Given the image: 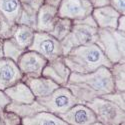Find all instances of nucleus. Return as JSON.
Instances as JSON below:
<instances>
[{
    "label": "nucleus",
    "mask_w": 125,
    "mask_h": 125,
    "mask_svg": "<svg viewBox=\"0 0 125 125\" xmlns=\"http://www.w3.org/2000/svg\"><path fill=\"white\" fill-rule=\"evenodd\" d=\"M64 62L70 70L79 74L91 73L99 67L109 68L112 66V63H110L96 44L79 46L72 49L64 58Z\"/></svg>",
    "instance_id": "f257e3e1"
},
{
    "label": "nucleus",
    "mask_w": 125,
    "mask_h": 125,
    "mask_svg": "<svg viewBox=\"0 0 125 125\" xmlns=\"http://www.w3.org/2000/svg\"><path fill=\"white\" fill-rule=\"evenodd\" d=\"M21 79V71L10 59H0V90L13 86Z\"/></svg>",
    "instance_id": "1a4fd4ad"
},
{
    "label": "nucleus",
    "mask_w": 125,
    "mask_h": 125,
    "mask_svg": "<svg viewBox=\"0 0 125 125\" xmlns=\"http://www.w3.org/2000/svg\"><path fill=\"white\" fill-rule=\"evenodd\" d=\"M91 125H103V124H101V123H99V122H94V123H93V124H91Z\"/></svg>",
    "instance_id": "4be33fe9"
},
{
    "label": "nucleus",
    "mask_w": 125,
    "mask_h": 125,
    "mask_svg": "<svg viewBox=\"0 0 125 125\" xmlns=\"http://www.w3.org/2000/svg\"><path fill=\"white\" fill-rule=\"evenodd\" d=\"M23 125H68L58 115L52 114L48 111H43L35 114L32 117L23 118Z\"/></svg>",
    "instance_id": "ddd939ff"
},
{
    "label": "nucleus",
    "mask_w": 125,
    "mask_h": 125,
    "mask_svg": "<svg viewBox=\"0 0 125 125\" xmlns=\"http://www.w3.org/2000/svg\"><path fill=\"white\" fill-rule=\"evenodd\" d=\"M97 46L110 63H120L124 58V36L123 32L102 30L98 34Z\"/></svg>",
    "instance_id": "7ed1b4c3"
},
{
    "label": "nucleus",
    "mask_w": 125,
    "mask_h": 125,
    "mask_svg": "<svg viewBox=\"0 0 125 125\" xmlns=\"http://www.w3.org/2000/svg\"><path fill=\"white\" fill-rule=\"evenodd\" d=\"M0 120L2 125H20L22 123V119L18 115L8 110H4L0 114Z\"/></svg>",
    "instance_id": "f3484780"
},
{
    "label": "nucleus",
    "mask_w": 125,
    "mask_h": 125,
    "mask_svg": "<svg viewBox=\"0 0 125 125\" xmlns=\"http://www.w3.org/2000/svg\"><path fill=\"white\" fill-rule=\"evenodd\" d=\"M46 63L47 60L34 51L23 53L18 59V67L21 73L31 76V78L39 77L42 74Z\"/></svg>",
    "instance_id": "423d86ee"
},
{
    "label": "nucleus",
    "mask_w": 125,
    "mask_h": 125,
    "mask_svg": "<svg viewBox=\"0 0 125 125\" xmlns=\"http://www.w3.org/2000/svg\"><path fill=\"white\" fill-rule=\"evenodd\" d=\"M9 103H10V99L7 97V95L4 93V91L0 90V114L5 110L6 106Z\"/></svg>",
    "instance_id": "aec40b11"
},
{
    "label": "nucleus",
    "mask_w": 125,
    "mask_h": 125,
    "mask_svg": "<svg viewBox=\"0 0 125 125\" xmlns=\"http://www.w3.org/2000/svg\"><path fill=\"white\" fill-rule=\"evenodd\" d=\"M20 125H23V124H22V123H21V124H20Z\"/></svg>",
    "instance_id": "b1692460"
},
{
    "label": "nucleus",
    "mask_w": 125,
    "mask_h": 125,
    "mask_svg": "<svg viewBox=\"0 0 125 125\" xmlns=\"http://www.w3.org/2000/svg\"><path fill=\"white\" fill-rule=\"evenodd\" d=\"M32 51L42 55L46 60H54L62 54V47L59 41L46 33L34 34L33 42L29 47Z\"/></svg>",
    "instance_id": "39448f33"
},
{
    "label": "nucleus",
    "mask_w": 125,
    "mask_h": 125,
    "mask_svg": "<svg viewBox=\"0 0 125 125\" xmlns=\"http://www.w3.org/2000/svg\"><path fill=\"white\" fill-rule=\"evenodd\" d=\"M26 84L30 88L31 92L33 93V95L35 96L36 99L48 96L54 90L59 88V85H57L55 82H53L51 79H48L46 77L29 78L27 80Z\"/></svg>",
    "instance_id": "9d476101"
},
{
    "label": "nucleus",
    "mask_w": 125,
    "mask_h": 125,
    "mask_svg": "<svg viewBox=\"0 0 125 125\" xmlns=\"http://www.w3.org/2000/svg\"><path fill=\"white\" fill-rule=\"evenodd\" d=\"M3 45H4V41L0 39V59H2L4 56V51H3Z\"/></svg>",
    "instance_id": "412c9836"
},
{
    "label": "nucleus",
    "mask_w": 125,
    "mask_h": 125,
    "mask_svg": "<svg viewBox=\"0 0 125 125\" xmlns=\"http://www.w3.org/2000/svg\"><path fill=\"white\" fill-rule=\"evenodd\" d=\"M36 100L44 106L48 112L55 115L63 114L76 104H80L67 87L57 88L48 96L37 98Z\"/></svg>",
    "instance_id": "20e7f679"
},
{
    "label": "nucleus",
    "mask_w": 125,
    "mask_h": 125,
    "mask_svg": "<svg viewBox=\"0 0 125 125\" xmlns=\"http://www.w3.org/2000/svg\"><path fill=\"white\" fill-rule=\"evenodd\" d=\"M17 1L16 0H3L2 2V9L6 12H14L17 9Z\"/></svg>",
    "instance_id": "6ab92c4d"
},
{
    "label": "nucleus",
    "mask_w": 125,
    "mask_h": 125,
    "mask_svg": "<svg viewBox=\"0 0 125 125\" xmlns=\"http://www.w3.org/2000/svg\"><path fill=\"white\" fill-rule=\"evenodd\" d=\"M102 98L106 99L112 103H114L115 105L120 107L122 110H125V104H124V92H119V91H113L108 94H105L101 96Z\"/></svg>",
    "instance_id": "a211bd4d"
},
{
    "label": "nucleus",
    "mask_w": 125,
    "mask_h": 125,
    "mask_svg": "<svg viewBox=\"0 0 125 125\" xmlns=\"http://www.w3.org/2000/svg\"><path fill=\"white\" fill-rule=\"evenodd\" d=\"M4 93L10 99V101L15 103L30 104L36 100L30 88L24 83H16L13 86L5 89Z\"/></svg>",
    "instance_id": "9b49d317"
},
{
    "label": "nucleus",
    "mask_w": 125,
    "mask_h": 125,
    "mask_svg": "<svg viewBox=\"0 0 125 125\" xmlns=\"http://www.w3.org/2000/svg\"><path fill=\"white\" fill-rule=\"evenodd\" d=\"M23 50L20 47L15 40H6L4 41V45H3V51H4V56L7 57V59H10L12 61H18L23 54Z\"/></svg>",
    "instance_id": "dca6fc26"
},
{
    "label": "nucleus",
    "mask_w": 125,
    "mask_h": 125,
    "mask_svg": "<svg viewBox=\"0 0 125 125\" xmlns=\"http://www.w3.org/2000/svg\"><path fill=\"white\" fill-rule=\"evenodd\" d=\"M110 73L114 84V90L124 92V64L114 63Z\"/></svg>",
    "instance_id": "2eb2a0df"
},
{
    "label": "nucleus",
    "mask_w": 125,
    "mask_h": 125,
    "mask_svg": "<svg viewBox=\"0 0 125 125\" xmlns=\"http://www.w3.org/2000/svg\"><path fill=\"white\" fill-rule=\"evenodd\" d=\"M33 39H34V34L29 28L21 27L16 30L14 40L22 49L30 47L33 42Z\"/></svg>",
    "instance_id": "4468645a"
},
{
    "label": "nucleus",
    "mask_w": 125,
    "mask_h": 125,
    "mask_svg": "<svg viewBox=\"0 0 125 125\" xmlns=\"http://www.w3.org/2000/svg\"><path fill=\"white\" fill-rule=\"evenodd\" d=\"M85 105L95 114L97 122L103 125H122L125 123V110L102 97H96Z\"/></svg>",
    "instance_id": "f03ea898"
},
{
    "label": "nucleus",
    "mask_w": 125,
    "mask_h": 125,
    "mask_svg": "<svg viewBox=\"0 0 125 125\" xmlns=\"http://www.w3.org/2000/svg\"><path fill=\"white\" fill-rule=\"evenodd\" d=\"M5 110L15 113L16 115H18L21 119L32 117L39 112L47 111L46 108L41 105L37 100H35L34 102L30 103V104H20V103H15V102L10 101V103L6 106Z\"/></svg>",
    "instance_id": "f8f14e48"
},
{
    "label": "nucleus",
    "mask_w": 125,
    "mask_h": 125,
    "mask_svg": "<svg viewBox=\"0 0 125 125\" xmlns=\"http://www.w3.org/2000/svg\"><path fill=\"white\" fill-rule=\"evenodd\" d=\"M0 125H2V123H1V120H0Z\"/></svg>",
    "instance_id": "5701e85b"
},
{
    "label": "nucleus",
    "mask_w": 125,
    "mask_h": 125,
    "mask_svg": "<svg viewBox=\"0 0 125 125\" xmlns=\"http://www.w3.org/2000/svg\"><path fill=\"white\" fill-rule=\"evenodd\" d=\"M42 74L44 77L55 82L57 85L63 86L66 85L69 81L70 69L65 64L64 59H62V57L60 56L50 61L48 65H45Z\"/></svg>",
    "instance_id": "6e6552de"
},
{
    "label": "nucleus",
    "mask_w": 125,
    "mask_h": 125,
    "mask_svg": "<svg viewBox=\"0 0 125 125\" xmlns=\"http://www.w3.org/2000/svg\"><path fill=\"white\" fill-rule=\"evenodd\" d=\"M58 116L68 125H91L97 121L95 114L85 104H76Z\"/></svg>",
    "instance_id": "0eeeda50"
}]
</instances>
